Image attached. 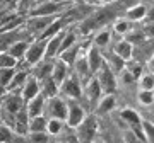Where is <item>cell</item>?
<instances>
[{
  "mask_svg": "<svg viewBox=\"0 0 154 143\" xmlns=\"http://www.w3.org/2000/svg\"><path fill=\"white\" fill-rule=\"evenodd\" d=\"M123 39L128 41L132 46H135V44H142L144 41H146V34L142 33V29H130V31L123 36Z\"/></svg>",
  "mask_w": 154,
  "mask_h": 143,
  "instance_id": "28",
  "label": "cell"
},
{
  "mask_svg": "<svg viewBox=\"0 0 154 143\" xmlns=\"http://www.w3.org/2000/svg\"><path fill=\"white\" fill-rule=\"evenodd\" d=\"M139 101L144 106L152 104L154 102V90H139Z\"/></svg>",
  "mask_w": 154,
  "mask_h": 143,
  "instance_id": "39",
  "label": "cell"
},
{
  "mask_svg": "<svg viewBox=\"0 0 154 143\" xmlns=\"http://www.w3.org/2000/svg\"><path fill=\"white\" fill-rule=\"evenodd\" d=\"M45 106H46V97L39 92L34 99H31L26 104V111H28L29 119L36 118V116H45Z\"/></svg>",
  "mask_w": 154,
  "mask_h": 143,
  "instance_id": "15",
  "label": "cell"
},
{
  "mask_svg": "<svg viewBox=\"0 0 154 143\" xmlns=\"http://www.w3.org/2000/svg\"><path fill=\"white\" fill-rule=\"evenodd\" d=\"M51 68H53V60H43L39 61L38 65L33 66V77L38 80V82H41V80H45L46 77H50L51 75Z\"/></svg>",
  "mask_w": 154,
  "mask_h": 143,
  "instance_id": "21",
  "label": "cell"
},
{
  "mask_svg": "<svg viewBox=\"0 0 154 143\" xmlns=\"http://www.w3.org/2000/svg\"><path fill=\"white\" fill-rule=\"evenodd\" d=\"M142 33L146 34V38H154V22H146L142 28Z\"/></svg>",
  "mask_w": 154,
  "mask_h": 143,
  "instance_id": "42",
  "label": "cell"
},
{
  "mask_svg": "<svg viewBox=\"0 0 154 143\" xmlns=\"http://www.w3.org/2000/svg\"><path fill=\"white\" fill-rule=\"evenodd\" d=\"M82 82L79 80V78L72 73V75H69L67 77V80L60 85V90L62 94L65 95V97H69V99H74V101H79L81 97H82Z\"/></svg>",
  "mask_w": 154,
  "mask_h": 143,
  "instance_id": "10",
  "label": "cell"
},
{
  "mask_svg": "<svg viewBox=\"0 0 154 143\" xmlns=\"http://www.w3.org/2000/svg\"><path fill=\"white\" fill-rule=\"evenodd\" d=\"M115 24H113V31H115L116 34H120V36H125L130 29H132V22L127 21V19H116V21H113Z\"/></svg>",
  "mask_w": 154,
  "mask_h": 143,
  "instance_id": "31",
  "label": "cell"
},
{
  "mask_svg": "<svg viewBox=\"0 0 154 143\" xmlns=\"http://www.w3.org/2000/svg\"><path fill=\"white\" fill-rule=\"evenodd\" d=\"M111 53H115L116 56H120L122 60L128 61L130 58H132V55H134V46L128 43V41H125V39L122 38V39H118V41L113 44Z\"/></svg>",
  "mask_w": 154,
  "mask_h": 143,
  "instance_id": "18",
  "label": "cell"
},
{
  "mask_svg": "<svg viewBox=\"0 0 154 143\" xmlns=\"http://www.w3.org/2000/svg\"><path fill=\"white\" fill-rule=\"evenodd\" d=\"M125 70H128L135 78H139L142 75V63L140 61H135V60H128L125 63Z\"/></svg>",
  "mask_w": 154,
  "mask_h": 143,
  "instance_id": "35",
  "label": "cell"
},
{
  "mask_svg": "<svg viewBox=\"0 0 154 143\" xmlns=\"http://www.w3.org/2000/svg\"><path fill=\"white\" fill-rule=\"evenodd\" d=\"M96 131H98V118L96 116H86L84 121L77 126L75 136L79 143H91L96 138Z\"/></svg>",
  "mask_w": 154,
  "mask_h": 143,
  "instance_id": "4",
  "label": "cell"
},
{
  "mask_svg": "<svg viewBox=\"0 0 154 143\" xmlns=\"http://www.w3.org/2000/svg\"><path fill=\"white\" fill-rule=\"evenodd\" d=\"M81 48H82V44H81V43L72 44L70 48H67V50H63V51H62L60 55L57 56V58H58V60H62L63 63H65V65H69V66L72 68V65H74V61L77 60V56H79L81 53H82V50H81Z\"/></svg>",
  "mask_w": 154,
  "mask_h": 143,
  "instance_id": "19",
  "label": "cell"
},
{
  "mask_svg": "<svg viewBox=\"0 0 154 143\" xmlns=\"http://www.w3.org/2000/svg\"><path fill=\"white\" fill-rule=\"evenodd\" d=\"M39 87H41V94H43L46 99H51V97L58 95V90H60V87L57 85L55 80L51 77H46L45 80H41L39 82Z\"/></svg>",
  "mask_w": 154,
  "mask_h": 143,
  "instance_id": "24",
  "label": "cell"
},
{
  "mask_svg": "<svg viewBox=\"0 0 154 143\" xmlns=\"http://www.w3.org/2000/svg\"><path fill=\"white\" fill-rule=\"evenodd\" d=\"M101 5H111V4H118V2H122V0H98Z\"/></svg>",
  "mask_w": 154,
  "mask_h": 143,
  "instance_id": "44",
  "label": "cell"
},
{
  "mask_svg": "<svg viewBox=\"0 0 154 143\" xmlns=\"http://www.w3.org/2000/svg\"><path fill=\"white\" fill-rule=\"evenodd\" d=\"M45 112L48 116V119H60L65 121L67 118V101L55 95L51 99H46V106H45Z\"/></svg>",
  "mask_w": 154,
  "mask_h": 143,
  "instance_id": "7",
  "label": "cell"
},
{
  "mask_svg": "<svg viewBox=\"0 0 154 143\" xmlns=\"http://www.w3.org/2000/svg\"><path fill=\"white\" fill-rule=\"evenodd\" d=\"M89 2H93V0H89Z\"/></svg>",
  "mask_w": 154,
  "mask_h": 143,
  "instance_id": "48",
  "label": "cell"
},
{
  "mask_svg": "<svg viewBox=\"0 0 154 143\" xmlns=\"http://www.w3.org/2000/svg\"><path fill=\"white\" fill-rule=\"evenodd\" d=\"M55 2H60V4H65V5H70L74 0H55Z\"/></svg>",
  "mask_w": 154,
  "mask_h": 143,
  "instance_id": "45",
  "label": "cell"
},
{
  "mask_svg": "<svg viewBox=\"0 0 154 143\" xmlns=\"http://www.w3.org/2000/svg\"><path fill=\"white\" fill-rule=\"evenodd\" d=\"M139 87L140 90H154V73H144L139 77Z\"/></svg>",
  "mask_w": 154,
  "mask_h": 143,
  "instance_id": "33",
  "label": "cell"
},
{
  "mask_svg": "<svg viewBox=\"0 0 154 143\" xmlns=\"http://www.w3.org/2000/svg\"><path fill=\"white\" fill-rule=\"evenodd\" d=\"M28 77H29V73L26 70H16V73H14V77L11 80V85L7 89V92H21V87L24 85Z\"/></svg>",
  "mask_w": 154,
  "mask_h": 143,
  "instance_id": "25",
  "label": "cell"
},
{
  "mask_svg": "<svg viewBox=\"0 0 154 143\" xmlns=\"http://www.w3.org/2000/svg\"><path fill=\"white\" fill-rule=\"evenodd\" d=\"M29 140H31V143H48V133H29Z\"/></svg>",
  "mask_w": 154,
  "mask_h": 143,
  "instance_id": "40",
  "label": "cell"
},
{
  "mask_svg": "<svg viewBox=\"0 0 154 143\" xmlns=\"http://www.w3.org/2000/svg\"><path fill=\"white\" fill-rule=\"evenodd\" d=\"M41 92V87H39V82L36 80V78L33 77V75H29L28 78H26V82H24V85L21 87V97L22 101L28 104L31 99H34L38 94Z\"/></svg>",
  "mask_w": 154,
  "mask_h": 143,
  "instance_id": "14",
  "label": "cell"
},
{
  "mask_svg": "<svg viewBox=\"0 0 154 143\" xmlns=\"http://www.w3.org/2000/svg\"><path fill=\"white\" fill-rule=\"evenodd\" d=\"M91 143H105V142H103L101 138H98V136H96V138H94V140H93V142H91Z\"/></svg>",
  "mask_w": 154,
  "mask_h": 143,
  "instance_id": "46",
  "label": "cell"
},
{
  "mask_svg": "<svg viewBox=\"0 0 154 143\" xmlns=\"http://www.w3.org/2000/svg\"><path fill=\"white\" fill-rule=\"evenodd\" d=\"M70 5H65V4H60V2H55V0H48V2H41V4H36V5L28 12V16H60L67 10Z\"/></svg>",
  "mask_w": 154,
  "mask_h": 143,
  "instance_id": "6",
  "label": "cell"
},
{
  "mask_svg": "<svg viewBox=\"0 0 154 143\" xmlns=\"http://www.w3.org/2000/svg\"><path fill=\"white\" fill-rule=\"evenodd\" d=\"M84 56H86V60H88L89 70H91L93 75L103 66V63H105V56H103L101 50H98V48L93 46V44H89V48L84 51Z\"/></svg>",
  "mask_w": 154,
  "mask_h": 143,
  "instance_id": "12",
  "label": "cell"
},
{
  "mask_svg": "<svg viewBox=\"0 0 154 143\" xmlns=\"http://www.w3.org/2000/svg\"><path fill=\"white\" fill-rule=\"evenodd\" d=\"M115 106H116L115 94H106V95H101V99L98 101V104H96V107H94V111H96V116H105V114H108L110 111L115 109Z\"/></svg>",
  "mask_w": 154,
  "mask_h": 143,
  "instance_id": "17",
  "label": "cell"
},
{
  "mask_svg": "<svg viewBox=\"0 0 154 143\" xmlns=\"http://www.w3.org/2000/svg\"><path fill=\"white\" fill-rule=\"evenodd\" d=\"M140 128H142V133H144V136H146V143H154V124L152 123L142 119Z\"/></svg>",
  "mask_w": 154,
  "mask_h": 143,
  "instance_id": "36",
  "label": "cell"
},
{
  "mask_svg": "<svg viewBox=\"0 0 154 143\" xmlns=\"http://www.w3.org/2000/svg\"><path fill=\"white\" fill-rule=\"evenodd\" d=\"M120 118L125 123H128L130 126H137V124H140V123H142V118H140V116H139L134 109H123L120 112Z\"/></svg>",
  "mask_w": 154,
  "mask_h": 143,
  "instance_id": "30",
  "label": "cell"
},
{
  "mask_svg": "<svg viewBox=\"0 0 154 143\" xmlns=\"http://www.w3.org/2000/svg\"><path fill=\"white\" fill-rule=\"evenodd\" d=\"M17 68H0V92H7Z\"/></svg>",
  "mask_w": 154,
  "mask_h": 143,
  "instance_id": "27",
  "label": "cell"
},
{
  "mask_svg": "<svg viewBox=\"0 0 154 143\" xmlns=\"http://www.w3.org/2000/svg\"><path fill=\"white\" fill-rule=\"evenodd\" d=\"M12 136H14V130L4 123H0V143H11Z\"/></svg>",
  "mask_w": 154,
  "mask_h": 143,
  "instance_id": "37",
  "label": "cell"
},
{
  "mask_svg": "<svg viewBox=\"0 0 154 143\" xmlns=\"http://www.w3.org/2000/svg\"><path fill=\"white\" fill-rule=\"evenodd\" d=\"M17 63L19 61L16 58H12L7 51L0 53V68H17Z\"/></svg>",
  "mask_w": 154,
  "mask_h": 143,
  "instance_id": "34",
  "label": "cell"
},
{
  "mask_svg": "<svg viewBox=\"0 0 154 143\" xmlns=\"http://www.w3.org/2000/svg\"><path fill=\"white\" fill-rule=\"evenodd\" d=\"M45 48H46V41L45 39H31V43L28 46V51H26V55H24V60L28 65L34 66L38 65L39 61L45 60Z\"/></svg>",
  "mask_w": 154,
  "mask_h": 143,
  "instance_id": "8",
  "label": "cell"
},
{
  "mask_svg": "<svg viewBox=\"0 0 154 143\" xmlns=\"http://www.w3.org/2000/svg\"><path fill=\"white\" fill-rule=\"evenodd\" d=\"M118 75H120V80H122L123 83H134L135 80H137V78L134 77V75H132V73H130L128 70H123V72H120Z\"/></svg>",
  "mask_w": 154,
  "mask_h": 143,
  "instance_id": "41",
  "label": "cell"
},
{
  "mask_svg": "<svg viewBox=\"0 0 154 143\" xmlns=\"http://www.w3.org/2000/svg\"><path fill=\"white\" fill-rule=\"evenodd\" d=\"M31 41H19V43L12 44L11 48L7 50V53L12 56V58H16L17 61L24 60V55H26V51H28V46Z\"/></svg>",
  "mask_w": 154,
  "mask_h": 143,
  "instance_id": "26",
  "label": "cell"
},
{
  "mask_svg": "<svg viewBox=\"0 0 154 143\" xmlns=\"http://www.w3.org/2000/svg\"><path fill=\"white\" fill-rule=\"evenodd\" d=\"M38 4V0H17V5H16V10L21 12V14H28L34 5Z\"/></svg>",
  "mask_w": 154,
  "mask_h": 143,
  "instance_id": "38",
  "label": "cell"
},
{
  "mask_svg": "<svg viewBox=\"0 0 154 143\" xmlns=\"http://www.w3.org/2000/svg\"><path fill=\"white\" fill-rule=\"evenodd\" d=\"M33 36L28 33V29L19 28L16 31H9V33H0V53H4L11 48L12 44L19 43V41H31Z\"/></svg>",
  "mask_w": 154,
  "mask_h": 143,
  "instance_id": "5",
  "label": "cell"
},
{
  "mask_svg": "<svg viewBox=\"0 0 154 143\" xmlns=\"http://www.w3.org/2000/svg\"><path fill=\"white\" fill-rule=\"evenodd\" d=\"M41 2H48V0H38V4H41Z\"/></svg>",
  "mask_w": 154,
  "mask_h": 143,
  "instance_id": "47",
  "label": "cell"
},
{
  "mask_svg": "<svg viewBox=\"0 0 154 143\" xmlns=\"http://www.w3.org/2000/svg\"><path fill=\"white\" fill-rule=\"evenodd\" d=\"M60 16H28L26 17V22H24V28L28 29V33L31 36L38 38L39 34H43L45 29L48 28L53 21H57Z\"/></svg>",
  "mask_w": 154,
  "mask_h": 143,
  "instance_id": "3",
  "label": "cell"
},
{
  "mask_svg": "<svg viewBox=\"0 0 154 143\" xmlns=\"http://www.w3.org/2000/svg\"><path fill=\"white\" fill-rule=\"evenodd\" d=\"M46 131V116H36L29 119V133Z\"/></svg>",
  "mask_w": 154,
  "mask_h": 143,
  "instance_id": "29",
  "label": "cell"
},
{
  "mask_svg": "<svg viewBox=\"0 0 154 143\" xmlns=\"http://www.w3.org/2000/svg\"><path fill=\"white\" fill-rule=\"evenodd\" d=\"M24 107H26V102L22 101L21 92H5L0 97V119H2V123L12 128L17 114Z\"/></svg>",
  "mask_w": 154,
  "mask_h": 143,
  "instance_id": "1",
  "label": "cell"
},
{
  "mask_svg": "<svg viewBox=\"0 0 154 143\" xmlns=\"http://www.w3.org/2000/svg\"><path fill=\"white\" fill-rule=\"evenodd\" d=\"M82 95L86 97V101L89 102V106L96 107L98 101L101 99V95H103V92H101V87H99L98 80L94 78V75L89 78L86 83H84V87H82Z\"/></svg>",
  "mask_w": 154,
  "mask_h": 143,
  "instance_id": "11",
  "label": "cell"
},
{
  "mask_svg": "<svg viewBox=\"0 0 154 143\" xmlns=\"http://www.w3.org/2000/svg\"><path fill=\"white\" fill-rule=\"evenodd\" d=\"M111 43V31L106 28H101L94 33V38H93V46H96L98 50H103V48H108Z\"/></svg>",
  "mask_w": 154,
  "mask_h": 143,
  "instance_id": "20",
  "label": "cell"
},
{
  "mask_svg": "<svg viewBox=\"0 0 154 143\" xmlns=\"http://www.w3.org/2000/svg\"><path fill=\"white\" fill-rule=\"evenodd\" d=\"M84 107L77 101L70 99L67 101V118H65V124L69 128H77L81 123L84 121Z\"/></svg>",
  "mask_w": 154,
  "mask_h": 143,
  "instance_id": "9",
  "label": "cell"
},
{
  "mask_svg": "<svg viewBox=\"0 0 154 143\" xmlns=\"http://www.w3.org/2000/svg\"><path fill=\"white\" fill-rule=\"evenodd\" d=\"M94 78L98 80L103 95H106V94H115L116 85H118V77L111 72V68L106 63H103V66L94 73Z\"/></svg>",
  "mask_w": 154,
  "mask_h": 143,
  "instance_id": "2",
  "label": "cell"
},
{
  "mask_svg": "<svg viewBox=\"0 0 154 143\" xmlns=\"http://www.w3.org/2000/svg\"><path fill=\"white\" fill-rule=\"evenodd\" d=\"M103 56H105V63L110 66L111 72H113L115 75H118L120 72L125 70V63H127V61H125V60H122L120 56H116L115 53H111V51H110L108 55H103Z\"/></svg>",
  "mask_w": 154,
  "mask_h": 143,
  "instance_id": "23",
  "label": "cell"
},
{
  "mask_svg": "<svg viewBox=\"0 0 154 143\" xmlns=\"http://www.w3.org/2000/svg\"><path fill=\"white\" fill-rule=\"evenodd\" d=\"M72 72H74V75L82 82V85L88 82L91 77H93V73H91V70H89L88 60H86L84 53H81V55L77 56V60L74 61V65H72Z\"/></svg>",
  "mask_w": 154,
  "mask_h": 143,
  "instance_id": "13",
  "label": "cell"
},
{
  "mask_svg": "<svg viewBox=\"0 0 154 143\" xmlns=\"http://www.w3.org/2000/svg\"><path fill=\"white\" fill-rule=\"evenodd\" d=\"M63 123L65 121H60V119H46V133L48 135H60L63 131Z\"/></svg>",
  "mask_w": 154,
  "mask_h": 143,
  "instance_id": "32",
  "label": "cell"
},
{
  "mask_svg": "<svg viewBox=\"0 0 154 143\" xmlns=\"http://www.w3.org/2000/svg\"><path fill=\"white\" fill-rule=\"evenodd\" d=\"M146 16H147V7L144 5V4H137V5L128 7L125 12V19L130 22L142 21V19H146Z\"/></svg>",
  "mask_w": 154,
  "mask_h": 143,
  "instance_id": "22",
  "label": "cell"
},
{
  "mask_svg": "<svg viewBox=\"0 0 154 143\" xmlns=\"http://www.w3.org/2000/svg\"><path fill=\"white\" fill-rule=\"evenodd\" d=\"M69 75H70V66L65 65L62 60H58V58H57V60L53 61V68H51V75H50V77L53 78V80H55V83L60 87L62 83L67 80V77H69Z\"/></svg>",
  "mask_w": 154,
  "mask_h": 143,
  "instance_id": "16",
  "label": "cell"
},
{
  "mask_svg": "<svg viewBox=\"0 0 154 143\" xmlns=\"http://www.w3.org/2000/svg\"><path fill=\"white\" fill-rule=\"evenodd\" d=\"M125 143H144L142 140H139L132 131H127L125 133Z\"/></svg>",
  "mask_w": 154,
  "mask_h": 143,
  "instance_id": "43",
  "label": "cell"
}]
</instances>
